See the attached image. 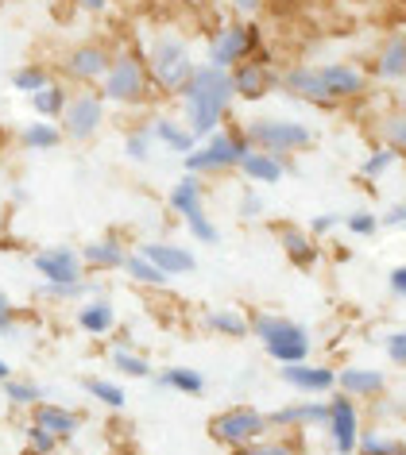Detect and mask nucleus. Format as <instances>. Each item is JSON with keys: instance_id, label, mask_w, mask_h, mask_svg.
Masks as SVG:
<instances>
[{"instance_id": "f257e3e1", "label": "nucleus", "mask_w": 406, "mask_h": 455, "mask_svg": "<svg viewBox=\"0 0 406 455\" xmlns=\"http://www.w3.org/2000/svg\"><path fill=\"white\" fill-rule=\"evenodd\" d=\"M232 77L221 66H194L190 82L183 85L186 100V128L194 132V140H206L209 132H217V124L224 120V112L232 105Z\"/></svg>"}, {"instance_id": "f03ea898", "label": "nucleus", "mask_w": 406, "mask_h": 455, "mask_svg": "<svg viewBox=\"0 0 406 455\" xmlns=\"http://www.w3.org/2000/svg\"><path fill=\"white\" fill-rule=\"evenodd\" d=\"M248 332L259 336V344L271 359L279 363H302L310 355V332L287 316H275V313H259L248 321Z\"/></svg>"}, {"instance_id": "7ed1b4c3", "label": "nucleus", "mask_w": 406, "mask_h": 455, "mask_svg": "<svg viewBox=\"0 0 406 455\" xmlns=\"http://www.w3.org/2000/svg\"><path fill=\"white\" fill-rule=\"evenodd\" d=\"M148 77L163 93H183V85L194 74V59H190V47L178 36H155L148 47Z\"/></svg>"}, {"instance_id": "20e7f679", "label": "nucleus", "mask_w": 406, "mask_h": 455, "mask_svg": "<svg viewBox=\"0 0 406 455\" xmlns=\"http://www.w3.org/2000/svg\"><path fill=\"white\" fill-rule=\"evenodd\" d=\"M252 143L240 132H209L206 143L186 155V174H217V170H232L244 163Z\"/></svg>"}, {"instance_id": "39448f33", "label": "nucleus", "mask_w": 406, "mask_h": 455, "mask_svg": "<svg viewBox=\"0 0 406 455\" xmlns=\"http://www.w3.org/2000/svg\"><path fill=\"white\" fill-rule=\"evenodd\" d=\"M148 66L135 54H117L109 62V74L101 77V97L105 100H117V105H143L148 100Z\"/></svg>"}, {"instance_id": "423d86ee", "label": "nucleus", "mask_w": 406, "mask_h": 455, "mask_svg": "<svg viewBox=\"0 0 406 455\" xmlns=\"http://www.w3.org/2000/svg\"><path fill=\"white\" fill-rule=\"evenodd\" d=\"M244 140L256 147V151H267V155H290V151H302V147L313 143V132L306 124H295V120H252L244 128Z\"/></svg>"}, {"instance_id": "0eeeda50", "label": "nucleus", "mask_w": 406, "mask_h": 455, "mask_svg": "<svg viewBox=\"0 0 406 455\" xmlns=\"http://www.w3.org/2000/svg\"><path fill=\"white\" fill-rule=\"evenodd\" d=\"M267 432V417L252 405H232L209 420V436L217 443H229V448H244V443L259 440Z\"/></svg>"}, {"instance_id": "6e6552de", "label": "nucleus", "mask_w": 406, "mask_h": 455, "mask_svg": "<svg viewBox=\"0 0 406 455\" xmlns=\"http://www.w3.org/2000/svg\"><path fill=\"white\" fill-rule=\"evenodd\" d=\"M105 124V97L101 93H74L62 108V135L74 143L93 140Z\"/></svg>"}, {"instance_id": "1a4fd4ad", "label": "nucleus", "mask_w": 406, "mask_h": 455, "mask_svg": "<svg viewBox=\"0 0 406 455\" xmlns=\"http://www.w3.org/2000/svg\"><path fill=\"white\" fill-rule=\"evenodd\" d=\"M259 47V31L252 24H229L209 39V66L232 70L236 62L252 59V51Z\"/></svg>"}, {"instance_id": "9d476101", "label": "nucleus", "mask_w": 406, "mask_h": 455, "mask_svg": "<svg viewBox=\"0 0 406 455\" xmlns=\"http://www.w3.org/2000/svg\"><path fill=\"white\" fill-rule=\"evenodd\" d=\"M31 263H36V270L47 278V286H70V282H82V267H85L74 247H43Z\"/></svg>"}, {"instance_id": "9b49d317", "label": "nucleus", "mask_w": 406, "mask_h": 455, "mask_svg": "<svg viewBox=\"0 0 406 455\" xmlns=\"http://www.w3.org/2000/svg\"><path fill=\"white\" fill-rule=\"evenodd\" d=\"M109 62H112V54L101 47V43H82V47H74L70 54H66V74L74 77V82H101V77L109 74Z\"/></svg>"}, {"instance_id": "f8f14e48", "label": "nucleus", "mask_w": 406, "mask_h": 455, "mask_svg": "<svg viewBox=\"0 0 406 455\" xmlns=\"http://www.w3.org/2000/svg\"><path fill=\"white\" fill-rule=\"evenodd\" d=\"M325 425L333 432V448L341 455H353L356 451V440H360V420H356V405L345 397H337L329 405V417H325Z\"/></svg>"}, {"instance_id": "ddd939ff", "label": "nucleus", "mask_w": 406, "mask_h": 455, "mask_svg": "<svg viewBox=\"0 0 406 455\" xmlns=\"http://www.w3.org/2000/svg\"><path fill=\"white\" fill-rule=\"evenodd\" d=\"M232 93L236 97H244V100H259V97H267V89L275 85V77H271V70L264 62H252V59H244V62H236L232 70Z\"/></svg>"}, {"instance_id": "4468645a", "label": "nucleus", "mask_w": 406, "mask_h": 455, "mask_svg": "<svg viewBox=\"0 0 406 455\" xmlns=\"http://www.w3.org/2000/svg\"><path fill=\"white\" fill-rule=\"evenodd\" d=\"M283 89L298 100H310V105H337L321 82V70H313V66H295V70L283 77Z\"/></svg>"}, {"instance_id": "2eb2a0df", "label": "nucleus", "mask_w": 406, "mask_h": 455, "mask_svg": "<svg viewBox=\"0 0 406 455\" xmlns=\"http://www.w3.org/2000/svg\"><path fill=\"white\" fill-rule=\"evenodd\" d=\"M140 255L148 259V263L159 267L166 278H175V275H190V270L198 267V259L190 255L186 247H175V243H143V247H140Z\"/></svg>"}, {"instance_id": "dca6fc26", "label": "nucleus", "mask_w": 406, "mask_h": 455, "mask_svg": "<svg viewBox=\"0 0 406 455\" xmlns=\"http://www.w3.org/2000/svg\"><path fill=\"white\" fill-rule=\"evenodd\" d=\"M283 382H290L295 390H306V394H321V390H329V386L337 382V374L329 367H310L306 359L302 363H283Z\"/></svg>"}, {"instance_id": "f3484780", "label": "nucleus", "mask_w": 406, "mask_h": 455, "mask_svg": "<svg viewBox=\"0 0 406 455\" xmlns=\"http://www.w3.org/2000/svg\"><path fill=\"white\" fill-rule=\"evenodd\" d=\"M124 259H128V247H124L117 235H101V240L82 247V263L89 270H120Z\"/></svg>"}, {"instance_id": "a211bd4d", "label": "nucleus", "mask_w": 406, "mask_h": 455, "mask_svg": "<svg viewBox=\"0 0 406 455\" xmlns=\"http://www.w3.org/2000/svg\"><path fill=\"white\" fill-rule=\"evenodd\" d=\"M36 409V420L31 425H39V428H47L54 440H70L77 428H82V417L70 413V409H62V405H51V402H39V405H31Z\"/></svg>"}, {"instance_id": "6ab92c4d", "label": "nucleus", "mask_w": 406, "mask_h": 455, "mask_svg": "<svg viewBox=\"0 0 406 455\" xmlns=\"http://www.w3.org/2000/svg\"><path fill=\"white\" fill-rule=\"evenodd\" d=\"M321 82H325V89H329L333 100L364 93V77H360L353 66H321Z\"/></svg>"}, {"instance_id": "aec40b11", "label": "nucleus", "mask_w": 406, "mask_h": 455, "mask_svg": "<svg viewBox=\"0 0 406 455\" xmlns=\"http://www.w3.org/2000/svg\"><path fill=\"white\" fill-rule=\"evenodd\" d=\"M112 324H117V313H112V305L105 298H93L77 309V328L89 336H105L112 332Z\"/></svg>"}, {"instance_id": "412c9836", "label": "nucleus", "mask_w": 406, "mask_h": 455, "mask_svg": "<svg viewBox=\"0 0 406 455\" xmlns=\"http://www.w3.org/2000/svg\"><path fill=\"white\" fill-rule=\"evenodd\" d=\"M325 417H329V405L306 402V405L275 409V413L267 417V425H275V428H287V425H325Z\"/></svg>"}, {"instance_id": "4be33fe9", "label": "nucleus", "mask_w": 406, "mask_h": 455, "mask_svg": "<svg viewBox=\"0 0 406 455\" xmlns=\"http://www.w3.org/2000/svg\"><path fill=\"white\" fill-rule=\"evenodd\" d=\"M240 170H244V178L264 181V186H275V181L283 178V163H279V155H267V151H248Z\"/></svg>"}, {"instance_id": "5701e85b", "label": "nucleus", "mask_w": 406, "mask_h": 455, "mask_svg": "<svg viewBox=\"0 0 406 455\" xmlns=\"http://www.w3.org/2000/svg\"><path fill=\"white\" fill-rule=\"evenodd\" d=\"M201 197H206V189H201L198 174H186V178H178L175 189H171V209H175L178 216L201 212Z\"/></svg>"}, {"instance_id": "b1692460", "label": "nucleus", "mask_w": 406, "mask_h": 455, "mask_svg": "<svg viewBox=\"0 0 406 455\" xmlns=\"http://www.w3.org/2000/svg\"><path fill=\"white\" fill-rule=\"evenodd\" d=\"M151 140H159L163 147H171L175 155H190V151L198 147L194 132H190V128H178L175 120H155V124H151Z\"/></svg>"}, {"instance_id": "393cba45", "label": "nucleus", "mask_w": 406, "mask_h": 455, "mask_svg": "<svg viewBox=\"0 0 406 455\" xmlns=\"http://www.w3.org/2000/svg\"><path fill=\"white\" fill-rule=\"evenodd\" d=\"M376 70H379V77H387V82H399V77H406V36H394L387 47H383Z\"/></svg>"}, {"instance_id": "a878e982", "label": "nucleus", "mask_w": 406, "mask_h": 455, "mask_svg": "<svg viewBox=\"0 0 406 455\" xmlns=\"http://www.w3.org/2000/svg\"><path fill=\"white\" fill-rule=\"evenodd\" d=\"M341 386H345V394L371 397V394H383V374L364 371V367H348V371H341Z\"/></svg>"}, {"instance_id": "bb28decb", "label": "nucleus", "mask_w": 406, "mask_h": 455, "mask_svg": "<svg viewBox=\"0 0 406 455\" xmlns=\"http://www.w3.org/2000/svg\"><path fill=\"white\" fill-rule=\"evenodd\" d=\"M66 100H70V93H66V85H59V82H47V85L39 89V93H31V108H36L39 116L54 120V116H62Z\"/></svg>"}, {"instance_id": "cd10ccee", "label": "nucleus", "mask_w": 406, "mask_h": 455, "mask_svg": "<svg viewBox=\"0 0 406 455\" xmlns=\"http://www.w3.org/2000/svg\"><path fill=\"white\" fill-rule=\"evenodd\" d=\"M159 386H166V390H178V394H190V397H198L201 390H206V379H201L198 371H190V367H166V371H159Z\"/></svg>"}, {"instance_id": "c85d7f7f", "label": "nucleus", "mask_w": 406, "mask_h": 455, "mask_svg": "<svg viewBox=\"0 0 406 455\" xmlns=\"http://www.w3.org/2000/svg\"><path fill=\"white\" fill-rule=\"evenodd\" d=\"M279 240H283L290 263H298V267H310L313 255H318V251H313V243H310V235L302 232V228H283V232H279Z\"/></svg>"}, {"instance_id": "c756f323", "label": "nucleus", "mask_w": 406, "mask_h": 455, "mask_svg": "<svg viewBox=\"0 0 406 455\" xmlns=\"http://www.w3.org/2000/svg\"><path fill=\"white\" fill-rule=\"evenodd\" d=\"M124 270H128V278L140 282V286H166V275H163V270L155 267V263H148V259H143L140 251L124 259Z\"/></svg>"}, {"instance_id": "7c9ffc66", "label": "nucleus", "mask_w": 406, "mask_h": 455, "mask_svg": "<svg viewBox=\"0 0 406 455\" xmlns=\"http://www.w3.org/2000/svg\"><path fill=\"white\" fill-rule=\"evenodd\" d=\"M59 143H62V132L54 124H28L24 128V147H31V151H54Z\"/></svg>"}, {"instance_id": "2f4dec72", "label": "nucleus", "mask_w": 406, "mask_h": 455, "mask_svg": "<svg viewBox=\"0 0 406 455\" xmlns=\"http://www.w3.org/2000/svg\"><path fill=\"white\" fill-rule=\"evenodd\" d=\"M206 324L213 328V332H221V336H244L248 332V321L240 313H232V309H213V313H206Z\"/></svg>"}, {"instance_id": "473e14b6", "label": "nucleus", "mask_w": 406, "mask_h": 455, "mask_svg": "<svg viewBox=\"0 0 406 455\" xmlns=\"http://www.w3.org/2000/svg\"><path fill=\"white\" fill-rule=\"evenodd\" d=\"M85 394H89V397H97V402H101V405H109V409H124V402H128L120 386H117V382H109V379H85Z\"/></svg>"}, {"instance_id": "72a5a7b5", "label": "nucleus", "mask_w": 406, "mask_h": 455, "mask_svg": "<svg viewBox=\"0 0 406 455\" xmlns=\"http://www.w3.org/2000/svg\"><path fill=\"white\" fill-rule=\"evenodd\" d=\"M112 367L124 371L128 379H148V374H151V363L143 359V355H135V351H128V347L112 351Z\"/></svg>"}, {"instance_id": "f704fd0d", "label": "nucleus", "mask_w": 406, "mask_h": 455, "mask_svg": "<svg viewBox=\"0 0 406 455\" xmlns=\"http://www.w3.org/2000/svg\"><path fill=\"white\" fill-rule=\"evenodd\" d=\"M51 82V74L43 70V66H20V70L12 74V85H16V93H39L43 85Z\"/></svg>"}, {"instance_id": "c9c22d12", "label": "nucleus", "mask_w": 406, "mask_h": 455, "mask_svg": "<svg viewBox=\"0 0 406 455\" xmlns=\"http://www.w3.org/2000/svg\"><path fill=\"white\" fill-rule=\"evenodd\" d=\"M4 397H8L12 405H39V402H43V386L4 379Z\"/></svg>"}, {"instance_id": "e433bc0d", "label": "nucleus", "mask_w": 406, "mask_h": 455, "mask_svg": "<svg viewBox=\"0 0 406 455\" xmlns=\"http://www.w3.org/2000/svg\"><path fill=\"white\" fill-rule=\"evenodd\" d=\"M356 448L364 455H406L402 440H387V436H379V432H368L364 440H356Z\"/></svg>"}, {"instance_id": "4c0bfd02", "label": "nucleus", "mask_w": 406, "mask_h": 455, "mask_svg": "<svg viewBox=\"0 0 406 455\" xmlns=\"http://www.w3.org/2000/svg\"><path fill=\"white\" fill-rule=\"evenodd\" d=\"M236 455H302V451L290 440H252L244 448H236Z\"/></svg>"}, {"instance_id": "58836bf2", "label": "nucleus", "mask_w": 406, "mask_h": 455, "mask_svg": "<svg viewBox=\"0 0 406 455\" xmlns=\"http://www.w3.org/2000/svg\"><path fill=\"white\" fill-rule=\"evenodd\" d=\"M186 228H190V235H194L198 243H217V240H221V232L213 228V220L206 216V209H201V212H190V216H186Z\"/></svg>"}, {"instance_id": "ea45409f", "label": "nucleus", "mask_w": 406, "mask_h": 455, "mask_svg": "<svg viewBox=\"0 0 406 455\" xmlns=\"http://www.w3.org/2000/svg\"><path fill=\"white\" fill-rule=\"evenodd\" d=\"M124 151H128V158H135V163H143V158L151 155V128L132 132V135H128V143H124Z\"/></svg>"}, {"instance_id": "a19ab883", "label": "nucleus", "mask_w": 406, "mask_h": 455, "mask_svg": "<svg viewBox=\"0 0 406 455\" xmlns=\"http://www.w3.org/2000/svg\"><path fill=\"white\" fill-rule=\"evenodd\" d=\"M394 155H399V151H394V147H383V151H376V155H371L364 166H360V174H364V178H379L383 170H387V166L394 163Z\"/></svg>"}, {"instance_id": "79ce46f5", "label": "nucleus", "mask_w": 406, "mask_h": 455, "mask_svg": "<svg viewBox=\"0 0 406 455\" xmlns=\"http://www.w3.org/2000/svg\"><path fill=\"white\" fill-rule=\"evenodd\" d=\"M28 443H31V451H36V455H51L54 448H59V440H54L47 428H39V425L28 428Z\"/></svg>"}, {"instance_id": "37998d69", "label": "nucleus", "mask_w": 406, "mask_h": 455, "mask_svg": "<svg viewBox=\"0 0 406 455\" xmlns=\"http://www.w3.org/2000/svg\"><path fill=\"white\" fill-rule=\"evenodd\" d=\"M348 232H356V235H371L379 228V216H371V212H353L348 216Z\"/></svg>"}, {"instance_id": "c03bdc74", "label": "nucleus", "mask_w": 406, "mask_h": 455, "mask_svg": "<svg viewBox=\"0 0 406 455\" xmlns=\"http://www.w3.org/2000/svg\"><path fill=\"white\" fill-rule=\"evenodd\" d=\"M387 143L394 147V151H402L406 155V116H394V120H387Z\"/></svg>"}, {"instance_id": "a18cd8bd", "label": "nucleus", "mask_w": 406, "mask_h": 455, "mask_svg": "<svg viewBox=\"0 0 406 455\" xmlns=\"http://www.w3.org/2000/svg\"><path fill=\"white\" fill-rule=\"evenodd\" d=\"M89 286H85V278L82 282H70V286H43V293L47 298H59V301H70V298H82Z\"/></svg>"}, {"instance_id": "49530a36", "label": "nucleus", "mask_w": 406, "mask_h": 455, "mask_svg": "<svg viewBox=\"0 0 406 455\" xmlns=\"http://www.w3.org/2000/svg\"><path fill=\"white\" fill-rule=\"evenodd\" d=\"M12 328H16V305L0 290V332H12Z\"/></svg>"}, {"instance_id": "de8ad7c7", "label": "nucleus", "mask_w": 406, "mask_h": 455, "mask_svg": "<svg viewBox=\"0 0 406 455\" xmlns=\"http://www.w3.org/2000/svg\"><path fill=\"white\" fill-rule=\"evenodd\" d=\"M387 355H391L394 363H402V367H406V332H394V336L387 339Z\"/></svg>"}, {"instance_id": "09e8293b", "label": "nucleus", "mask_w": 406, "mask_h": 455, "mask_svg": "<svg viewBox=\"0 0 406 455\" xmlns=\"http://www.w3.org/2000/svg\"><path fill=\"white\" fill-rule=\"evenodd\" d=\"M229 4L236 8V12H240V16H256L259 12V8H264L267 4V0H229Z\"/></svg>"}, {"instance_id": "8fccbe9b", "label": "nucleus", "mask_w": 406, "mask_h": 455, "mask_svg": "<svg viewBox=\"0 0 406 455\" xmlns=\"http://www.w3.org/2000/svg\"><path fill=\"white\" fill-rule=\"evenodd\" d=\"M391 290L399 293V298H406V267H394L391 270Z\"/></svg>"}, {"instance_id": "3c124183", "label": "nucleus", "mask_w": 406, "mask_h": 455, "mask_svg": "<svg viewBox=\"0 0 406 455\" xmlns=\"http://www.w3.org/2000/svg\"><path fill=\"white\" fill-rule=\"evenodd\" d=\"M379 224H394V228H399V224H406V201H402V204H394V209H391L387 216H383Z\"/></svg>"}, {"instance_id": "603ef678", "label": "nucleus", "mask_w": 406, "mask_h": 455, "mask_svg": "<svg viewBox=\"0 0 406 455\" xmlns=\"http://www.w3.org/2000/svg\"><path fill=\"white\" fill-rule=\"evenodd\" d=\"M337 220H341V216H333V212H325V216H318V220H313V232H329V228H337Z\"/></svg>"}, {"instance_id": "864d4df0", "label": "nucleus", "mask_w": 406, "mask_h": 455, "mask_svg": "<svg viewBox=\"0 0 406 455\" xmlns=\"http://www.w3.org/2000/svg\"><path fill=\"white\" fill-rule=\"evenodd\" d=\"M77 8H85V12H105L109 0H77Z\"/></svg>"}, {"instance_id": "5fc2aeb1", "label": "nucleus", "mask_w": 406, "mask_h": 455, "mask_svg": "<svg viewBox=\"0 0 406 455\" xmlns=\"http://www.w3.org/2000/svg\"><path fill=\"white\" fill-rule=\"evenodd\" d=\"M259 209H264V204H259V197H244V204H240V212H244V216H256Z\"/></svg>"}, {"instance_id": "6e6d98bb", "label": "nucleus", "mask_w": 406, "mask_h": 455, "mask_svg": "<svg viewBox=\"0 0 406 455\" xmlns=\"http://www.w3.org/2000/svg\"><path fill=\"white\" fill-rule=\"evenodd\" d=\"M4 379H12V367H8V363L0 359V382H4Z\"/></svg>"}, {"instance_id": "4d7b16f0", "label": "nucleus", "mask_w": 406, "mask_h": 455, "mask_svg": "<svg viewBox=\"0 0 406 455\" xmlns=\"http://www.w3.org/2000/svg\"><path fill=\"white\" fill-rule=\"evenodd\" d=\"M275 4H298V0H275Z\"/></svg>"}]
</instances>
